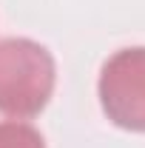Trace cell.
Returning a JSON list of instances; mask_svg holds the SVG:
<instances>
[{
	"label": "cell",
	"mask_w": 145,
	"mask_h": 148,
	"mask_svg": "<svg viewBox=\"0 0 145 148\" xmlns=\"http://www.w3.org/2000/svg\"><path fill=\"white\" fill-rule=\"evenodd\" d=\"M54 80V57L46 46L26 37L0 40V111L6 117H37L51 100Z\"/></svg>",
	"instance_id": "obj_1"
},
{
	"label": "cell",
	"mask_w": 145,
	"mask_h": 148,
	"mask_svg": "<svg viewBox=\"0 0 145 148\" xmlns=\"http://www.w3.org/2000/svg\"><path fill=\"white\" fill-rule=\"evenodd\" d=\"M100 106L114 125L145 134V46L120 49L100 71Z\"/></svg>",
	"instance_id": "obj_2"
},
{
	"label": "cell",
	"mask_w": 145,
	"mask_h": 148,
	"mask_svg": "<svg viewBox=\"0 0 145 148\" xmlns=\"http://www.w3.org/2000/svg\"><path fill=\"white\" fill-rule=\"evenodd\" d=\"M0 148H46L40 131L31 128L29 123H0Z\"/></svg>",
	"instance_id": "obj_3"
}]
</instances>
